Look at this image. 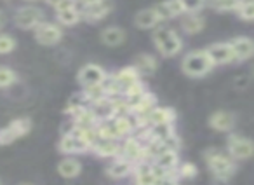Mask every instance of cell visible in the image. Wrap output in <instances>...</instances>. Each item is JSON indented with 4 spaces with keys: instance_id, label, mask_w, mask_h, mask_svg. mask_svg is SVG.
<instances>
[{
    "instance_id": "8",
    "label": "cell",
    "mask_w": 254,
    "mask_h": 185,
    "mask_svg": "<svg viewBox=\"0 0 254 185\" xmlns=\"http://www.w3.org/2000/svg\"><path fill=\"white\" fill-rule=\"evenodd\" d=\"M228 150L233 159H249L253 156V142L240 135H232L228 140Z\"/></svg>"
},
{
    "instance_id": "18",
    "label": "cell",
    "mask_w": 254,
    "mask_h": 185,
    "mask_svg": "<svg viewBox=\"0 0 254 185\" xmlns=\"http://www.w3.org/2000/svg\"><path fill=\"white\" fill-rule=\"evenodd\" d=\"M146 121H150L153 126L173 122L174 121V110H171V108H157L155 107L146 114Z\"/></svg>"
},
{
    "instance_id": "31",
    "label": "cell",
    "mask_w": 254,
    "mask_h": 185,
    "mask_svg": "<svg viewBox=\"0 0 254 185\" xmlns=\"http://www.w3.org/2000/svg\"><path fill=\"white\" fill-rule=\"evenodd\" d=\"M180 2L185 12H198L205 4V0H180Z\"/></svg>"
},
{
    "instance_id": "35",
    "label": "cell",
    "mask_w": 254,
    "mask_h": 185,
    "mask_svg": "<svg viewBox=\"0 0 254 185\" xmlns=\"http://www.w3.org/2000/svg\"><path fill=\"white\" fill-rule=\"evenodd\" d=\"M180 175L183 178H193L197 175V166L191 163H185L183 166L180 168Z\"/></svg>"
},
{
    "instance_id": "33",
    "label": "cell",
    "mask_w": 254,
    "mask_h": 185,
    "mask_svg": "<svg viewBox=\"0 0 254 185\" xmlns=\"http://www.w3.org/2000/svg\"><path fill=\"white\" fill-rule=\"evenodd\" d=\"M153 11H155L157 18H159V21H162V19H169V18H173V14H171L169 5H167V2H160V4H157L155 7H153Z\"/></svg>"
},
{
    "instance_id": "32",
    "label": "cell",
    "mask_w": 254,
    "mask_h": 185,
    "mask_svg": "<svg viewBox=\"0 0 254 185\" xmlns=\"http://www.w3.org/2000/svg\"><path fill=\"white\" fill-rule=\"evenodd\" d=\"M16 42L11 35H0V54H9L14 51Z\"/></svg>"
},
{
    "instance_id": "24",
    "label": "cell",
    "mask_w": 254,
    "mask_h": 185,
    "mask_svg": "<svg viewBox=\"0 0 254 185\" xmlns=\"http://www.w3.org/2000/svg\"><path fill=\"white\" fill-rule=\"evenodd\" d=\"M80 170H82V166L77 159H64V161H61V164L58 166L60 175L64 178H75L80 173Z\"/></svg>"
},
{
    "instance_id": "6",
    "label": "cell",
    "mask_w": 254,
    "mask_h": 185,
    "mask_svg": "<svg viewBox=\"0 0 254 185\" xmlns=\"http://www.w3.org/2000/svg\"><path fill=\"white\" fill-rule=\"evenodd\" d=\"M63 37L60 26H56L54 23H40L35 26V39L37 42H40L42 46H54L58 44Z\"/></svg>"
},
{
    "instance_id": "26",
    "label": "cell",
    "mask_w": 254,
    "mask_h": 185,
    "mask_svg": "<svg viewBox=\"0 0 254 185\" xmlns=\"http://www.w3.org/2000/svg\"><path fill=\"white\" fill-rule=\"evenodd\" d=\"M56 18H58V21L63 23V25L71 26L80 19V14H78V11L75 7H70V9H60V11L56 12Z\"/></svg>"
},
{
    "instance_id": "38",
    "label": "cell",
    "mask_w": 254,
    "mask_h": 185,
    "mask_svg": "<svg viewBox=\"0 0 254 185\" xmlns=\"http://www.w3.org/2000/svg\"><path fill=\"white\" fill-rule=\"evenodd\" d=\"M155 185H178V178L173 177L171 173H166L164 177L157 178Z\"/></svg>"
},
{
    "instance_id": "4",
    "label": "cell",
    "mask_w": 254,
    "mask_h": 185,
    "mask_svg": "<svg viewBox=\"0 0 254 185\" xmlns=\"http://www.w3.org/2000/svg\"><path fill=\"white\" fill-rule=\"evenodd\" d=\"M82 133V128H77L73 126L71 131H68L66 135H63L61 138V143H60V150L64 154H73V152H85L89 149V143L85 142L84 138L80 136Z\"/></svg>"
},
{
    "instance_id": "40",
    "label": "cell",
    "mask_w": 254,
    "mask_h": 185,
    "mask_svg": "<svg viewBox=\"0 0 254 185\" xmlns=\"http://www.w3.org/2000/svg\"><path fill=\"white\" fill-rule=\"evenodd\" d=\"M4 26V16H2V12H0V28Z\"/></svg>"
},
{
    "instance_id": "25",
    "label": "cell",
    "mask_w": 254,
    "mask_h": 185,
    "mask_svg": "<svg viewBox=\"0 0 254 185\" xmlns=\"http://www.w3.org/2000/svg\"><path fill=\"white\" fill-rule=\"evenodd\" d=\"M136 180H138V185H155L157 177L152 171V164L148 163L139 164L138 173H136Z\"/></svg>"
},
{
    "instance_id": "9",
    "label": "cell",
    "mask_w": 254,
    "mask_h": 185,
    "mask_svg": "<svg viewBox=\"0 0 254 185\" xmlns=\"http://www.w3.org/2000/svg\"><path fill=\"white\" fill-rule=\"evenodd\" d=\"M205 54H207V58L211 60L212 65L230 63L232 60H235V58H233V51H232V47H230V44H223V42L209 46L207 49H205Z\"/></svg>"
},
{
    "instance_id": "14",
    "label": "cell",
    "mask_w": 254,
    "mask_h": 185,
    "mask_svg": "<svg viewBox=\"0 0 254 185\" xmlns=\"http://www.w3.org/2000/svg\"><path fill=\"white\" fill-rule=\"evenodd\" d=\"M209 126L218 131H230L235 126V117L230 112H216L209 117Z\"/></svg>"
},
{
    "instance_id": "12",
    "label": "cell",
    "mask_w": 254,
    "mask_h": 185,
    "mask_svg": "<svg viewBox=\"0 0 254 185\" xmlns=\"http://www.w3.org/2000/svg\"><path fill=\"white\" fill-rule=\"evenodd\" d=\"M91 112L96 121H106V119L115 117V103L108 98H99L94 101V107Z\"/></svg>"
},
{
    "instance_id": "13",
    "label": "cell",
    "mask_w": 254,
    "mask_h": 185,
    "mask_svg": "<svg viewBox=\"0 0 254 185\" xmlns=\"http://www.w3.org/2000/svg\"><path fill=\"white\" fill-rule=\"evenodd\" d=\"M113 81H115L117 88H119L120 92H124V89H127L129 86L136 84V82H139V74L134 70V67H129V68H122V70L119 72V74L113 77Z\"/></svg>"
},
{
    "instance_id": "34",
    "label": "cell",
    "mask_w": 254,
    "mask_h": 185,
    "mask_svg": "<svg viewBox=\"0 0 254 185\" xmlns=\"http://www.w3.org/2000/svg\"><path fill=\"white\" fill-rule=\"evenodd\" d=\"M14 140H16V135L9 129V126L4 129H0V145H9V143H12Z\"/></svg>"
},
{
    "instance_id": "28",
    "label": "cell",
    "mask_w": 254,
    "mask_h": 185,
    "mask_svg": "<svg viewBox=\"0 0 254 185\" xmlns=\"http://www.w3.org/2000/svg\"><path fill=\"white\" fill-rule=\"evenodd\" d=\"M235 11L239 12V16L244 19V21H253V19H254V4H253V0H242Z\"/></svg>"
},
{
    "instance_id": "17",
    "label": "cell",
    "mask_w": 254,
    "mask_h": 185,
    "mask_svg": "<svg viewBox=\"0 0 254 185\" xmlns=\"http://www.w3.org/2000/svg\"><path fill=\"white\" fill-rule=\"evenodd\" d=\"M122 152H124V156H126V159L132 163V161H138L145 156V147H143L138 140L129 138L126 143H124Z\"/></svg>"
},
{
    "instance_id": "15",
    "label": "cell",
    "mask_w": 254,
    "mask_h": 185,
    "mask_svg": "<svg viewBox=\"0 0 254 185\" xmlns=\"http://www.w3.org/2000/svg\"><path fill=\"white\" fill-rule=\"evenodd\" d=\"M153 166L166 171V173H171V171L178 166V154L174 152V150H162V152L155 157V164H153Z\"/></svg>"
},
{
    "instance_id": "3",
    "label": "cell",
    "mask_w": 254,
    "mask_h": 185,
    "mask_svg": "<svg viewBox=\"0 0 254 185\" xmlns=\"http://www.w3.org/2000/svg\"><path fill=\"white\" fill-rule=\"evenodd\" d=\"M205 161H207V166L212 173L218 178H228L230 175L235 171V164H233L232 157H228L226 154L219 152V150L212 149L205 154Z\"/></svg>"
},
{
    "instance_id": "7",
    "label": "cell",
    "mask_w": 254,
    "mask_h": 185,
    "mask_svg": "<svg viewBox=\"0 0 254 185\" xmlns=\"http://www.w3.org/2000/svg\"><path fill=\"white\" fill-rule=\"evenodd\" d=\"M106 75L105 70L98 65H85L80 72H78V81L84 86L85 89L89 88H96V86H101L105 82Z\"/></svg>"
},
{
    "instance_id": "20",
    "label": "cell",
    "mask_w": 254,
    "mask_h": 185,
    "mask_svg": "<svg viewBox=\"0 0 254 185\" xmlns=\"http://www.w3.org/2000/svg\"><path fill=\"white\" fill-rule=\"evenodd\" d=\"M134 23L138 28H153V26H157V23H159V18H157L155 11L153 9H145V11L138 12L134 18Z\"/></svg>"
},
{
    "instance_id": "21",
    "label": "cell",
    "mask_w": 254,
    "mask_h": 185,
    "mask_svg": "<svg viewBox=\"0 0 254 185\" xmlns=\"http://www.w3.org/2000/svg\"><path fill=\"white\" fill-rule=\"evenodd\" d=\"M91 147H94L96 154H98V156H103V157L117 156V154H119V149H120V147L117 145L115 140H105V138H101V142H94Z\"/></svg>"
},
{
    "instance_id": "22",
    "label": "cell",
    "mask_w": 254,
    "mask_h": 185,
    "mask_svg": "<svg viewBox=\"0 0 254 185\" xmlns=\"http://www.w3.org/2000/svg\"><path fill=\"white\" fill-rule=\"evenodd\" d=\"M124 37H126L124 30L117 28V26H110V28H106L105 32L101 33V40L106 46H119V44L124 42Z\"/></svg>"
},
{
    "instance_id": "23",
    "label": "cell",
    "mask_w": 254,
    "mask_h": 185,
    "mask_svg": "<svg viewBox=\"0 0 254 185\" xmlns=\"http://www.w3.org/2000/svg\"><path fill=\"white\" fill-rule=\"evenodd\" d=\"M132 170V164L131 161H127V159H120V161H115V163L112 164V166H108V175L112 178H124L127 177V175L131 173Z\"/></svg>"
},
{
    "instance_id": "2",
    "label": "cell",
    "mask_w": 254,
    "mask_h": 185,
    "mask_svg": "<svg viewBox=\"0 0 254 185\" xmlns=\"http://www.w3.org/2000/svg\"><path fill=\"white\" fill-rule=\"evenodd\" d=\"M214 65L211 63V60L207 58L205 51H193L188 53L183 60V72L190 77H200L205 75Z\"/></svg>"
},
{
    "instance_id": "30",
    "label": "cell",
    "mask_w": 254,
    "mask_h": 185,
    "mask_svg": "<svg viewBox=\"0 0 254 185\" xmlns=\"http://www.w3.org/2000/svg\"><path fill=\"white\" fill-rule=\"evenodd\" d=\"M16 74L7 67H0V88H9L16 82Z\"/></svg>"
},
{
    "instance_id": "19",
    "label": "cell",
    "mask_w": 254,
    "mask_h": 185,
    "mask_svg": "<svg viewBox=\"0 0 254 185\" xmlns=\"http://www.w3.org/2000/svg\"><path fill=\"white\" fill-rule=\"evenodd\" d=\"M204 25H205V21L202 16L195 14V12H190V14L183 19V23H181V28H183V32L188 33V35H193V33L202 32Z\"/></svg>"
},
{
    "instance_id": "10",
    "label": "cell",
    "mask_w": 254,
    "mask_h": 185,
    "mask_svg": "<svg viewBox=\"0 0 254 185\" xmlns=\"http://www.w3.org/2000/svg\"><path fill=\"white\" fill-rule=\"evenodd\" d=\"M113 9V2L112 0H98L94 4L85 5L84 7V18L87 21H99L103 19L106 14H110V11Z\"/></svg>"
},
{
    "instance_id": "36",
    "label": "cell",
    "mask_w": 254,
    "mask_h": 185,
    "mask_svg": "<svg viewBox=\"0 0 254 185\" xmlns=\"http://www.w3.org/2000/svg\"><path fill=\"white\" fill-rule=\"evenodd\" d=\"M47 4L56 7L58 11L60 9H70V7H75V0H46Z\"/></svg>"
},
{
    "instance_id": "27",
    "label": "cell",
    "mask_w": 254,
    "mask_h": 185,
    "mask_svg": "<svg viewBox=\"0 0 254 185\" xmlns=\"http://www.w3.org/2000/svg\"><path fill=\"white\" fill-rule=\"evenodd\" d=\"M9 129L16 135V138L19 136H25L26 133L32 129V121L28 117H19V119H14V121L9 124Z\"/></svg>"
},
{
    "instance_id": "29",
    "label": "cell",
    "mask_w": 254,
    "mask_h": 185,
    "mask_svg": "<svg viewBox=\"0 0 254 185\" xmlns=\"http://www.w3.org/2000/svg\"><path fill=\"white\" fill-rule=\"evenodd\" d=\"M242 0H211V7L216 11H235Z\"/></svg>"
},
{
    "instance_id": "5",
    "label": "cell",
    "mask_w": 254,
    "mask_h": 185,
    "mask_svg": "<svg viewBox=\"0 0 254 185\" xmlns=\"http://www.w3.org/2000/svg\"><path fill=\"white\" fill-rule=\"evenodd\" d=\"M44 19V12L39 7H32V5H26V7L19 9L14 16L16 26H19L21 30H30L35 28L37 25H40Z\"/></svg>"
},
{
    "instance_id": "1",
    "label": "cell",
    "mask_w": 254,
    "mask_h": 185,
    "mask_svg": "<svg viewBox=\"0 0 254 185\" xmlns=\"http://www.w3.org/2000/svg\"><path fill=\"white\" fill-rule=\"evenodd\" d=\"M153 42H155L157 49L167 58L176 56L181 51V39L171 28H157V32L153 33Z\"/></svg>"
},
{
    "instance_id": "37",
    "label": "cell",
    "mask_w": 254,
    "mask_h": 185,
    "mask_svg": "<svg viewBox=\"0 0 254 185\" xmlns=\"http://www.w3.org/2000/svg\"><path fill=\"white\" fill-rule=\"evenodd\" d=\"M166 2H167V5H169L173 18H176V16H180V14H183V12H185V9H183V5H181L180 0H166Z\"/></svg>"
},
{
    "instance_id": "11",
    "label": "cell",
    "mask_w": 254,
    "mask_h": 185,
    "mask_svg": "<svg viewBox=\"0 0 254 185\" xmlns=\"http://www.w3.org/2000/svg\"><path fill=\"white\" fill-rule=\"evenodd\" d=\"M230 47H232V51H233V58L240 61L249 60L254 53V44L249 37H237L235 40L230 42Z\"/></svg>"
},
{
    "instance_id": "39",
    "label": "cell",
    "mask_w": 254,
    "mask_h": 185,
    "mask_svg": "<svg viewBox=\"0 0 254 185\" xmlns=\"http://www.w3.org/2000/svg\"><path fill=\"white\" fill-rule=\"evenodd\" d=\"M82 4H84V7L85 5H91V4H94V2H98V0H80Z\"/></svg>"
},
{
    "instance_id": "16",
    "label": "cell",
    "mask_w": 254,
    "mask_h": 185,
    "mask_svg": "<svg viewBox=\"0 0 254 185\" xmlns=\"http://www.w3.org/2000/svg\"><path fill=\"white\" fill-rule=\"evenodd\" d=\"M132 67L139 75H152L157 70V60L150 54H139Z\"/></svg>"
}]
</instances>
